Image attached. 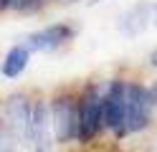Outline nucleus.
<instances>
[{"label": "nucleus", "instance_id": "obj_1", "mask_svg": "<svg viewBox=\"0 0 157 152\" xmlns=\"http://www.w3.org/2000/svg\"><path fill=\"white\" fill-rule=\"evenodd\" d=\"M101 99H104V91L99 86H89L78 99V134H76L78 142H91L104 127Z\"/></svg>", "mask_w": 157, "mask_h": 152}, {"label": "nucleus", "instance_id": "obj_2", "mask_svg": "<svg viewBox=\"0 0 157 152\" xmlns=\"http://www.w3.org/2000/svg\"><path fill=\"white\" fill-rule=\"evenodd\" d=\"M150 111H152V99L150 91L140 84H127V114H124V134H134L142 132L150 124Z\"/></svg>", "mask_w": 157, "mask_h": 152}, {"label": "nucleus", "instance_id": "obj_3", "mask_svg": "<svg viewBox=\"0 0 157 152\" xmlns=\"http://www.w3.org/2000/svg\"><path fill=\"white\" fill-rule=\"evenodd\" d=\"M124 114H127V81L114 79L104 91L101 99V117H104V127L112 129L117 137H122L124 129Z\"/></svg>", "mask_w": 157, "mask_h": 152}, {"label": "nucleus", "instance_id": "obj_4", "mask_svg": "<svg viewBox=\"0 0 157 152\" xmlns=\"http://www.w3.org/2000/svg\"><path fill=\"white\" fill-rule=\"evenodd\" d=\"M51 124L56 142H71L78 134V101L71 96H58L51 101Z\"/></svg>", "mask_w": 157, "mask_h": 152}, {"label": "nucleus", "instance_id": "obj_5", "mask_svg": "<svg viewBox=\"0 0 157 152\" xmlns=\"http://www.w3.org/2000/svg\"><path fill=\"white\" fill-rule=\"evenodd\" d=\"M51 132H53L51 107H48L43 99H38L31 107V122H28V137L25 139L31 142L36 150H48L51 147Z\"/></svg>", "mask_w": 157, "mask_h": 152}, {"label": "nucleus", "instance_id": "obj_6", "mask_svg": "<svg viewBox=\"0 0 157 152\" xmlns=\"http://www.w3.org/2000/svg\"><path fill=\"white\" fill-rule=\"evenodd\" d=\"M74 36V28L66 25V23H56V25H48L43 30H36L25 38V46L31 51H56L61 48L66 41H71Z\"/></svg>", "mask_w": 157, "mask_h": 152}, {"label": "nucleus", "instance_id": "obj_7", "mask_svg": "<svg viewBox=\"0 0 157 152\" xmlns=\"http://www.w3.org/2000/svg\"><path fill=\"white\" fill-rule=\"evenodd\" d=\"M31 101H28L25 96L21 94H15L8 99V104H5V122H8V127H10V132L15 134V139L21 142L28 137V122H31Z\"/></svg>", "mask_w": 157, "mask_h": 152}, {"label": "nucleus", "instance_id": "obj_8", "mask_svg": "<svg viewBox=\"0 0 157 152\" xmlns=\"http://www.w3.org/2000/svg\"><path fill=\"white\" fill-rule=\"evenodd\" d=\"M28 61H31V48L28 46H13L5 53L3 64H0V74L5 79H18L28 68Z\"/></svg>", "mask_w": 157, "mask_h": 152}, {"label": "nucleus", "instance_id": "obj_9", "mask_svg": "<svg viewBox=\"0 0 157 152\" xmlns=\"http://www.w3.org/2000/svg\"><path fill=\"white\" fill-rule=\"evenodd\" d=\"M147 20H150V5H137V8H132L129 13L122 18L119 28L127 36H137V33H142V30L147 28Z\"/></svg>", "mask_w": 157, "mask_h": 152}, {"label": "nucleus", "instance_id": "obj_10", "mask_svg": "<svg viewBox=\"0 0 157 152\" xmlns=\"http://www.w3.org/2000/svg\"><path fill=\"white\" fill-rule=\"evenodd\" d=\"M41 0H0V10H33Z\"/></svg>", "mask_w": 157, "mask_h": 152}, {"label": "nucleus", "instance_id": "obj_11", "mask_svg": "<svg viewBox=\"0 0 157 152\" xmlns=\"http://www.w3.org/2000/svg\"><path fill=\"white\" fill-rule=\"evenodd\" d=\"M10 142H18V139H15V134L10 132V127H8V122H5V117L0 114V150L10 147Z\"/></svg>", "mask_w": 157, "mask_h": 152}, {"label": "nucleus", "instance_id": "obj_12", "mask_svg": "<svg viewBox=\"0 0 157 152\" xmlns=\"http://www.w3.org/2000/svg\"><path fill=\"white\" fill-rule=\"evenodd\" d=\"M150 91V99H152V104H157V81L152 84V89H147Z\"/></svg>", "mask_w": 157, "mask_h": 152}, {"label": "nucleus", "instance_id": "obj_13", "mask_svg": "<svg viewBox=\"0 0 157 152\" xmlns=\"http://www.w3.org/2000/svg\"><path fill=\"white\" fill-rule=\"evenodd\" d=\"M150 64H152V66H157V48L150 53Z\"/></svg>", "mask_w": 157, "mask_h": 152}, {"label": "nucleus", "instance_id": "obj_14", "mask_svg": "<svg viewBox=\"0 0 157 152\" xmlns=\"http://www.w3.org/2000/svg\"><path fill=\"white\" fill-rule=\"evenodd\" d=\"M155 23H157V5H155Z\"/></svg>", "mask_w": 157, "mask_h": 152}, {"label": "nucleus", "instance_id": "obj_15", "mask_svg": "<svg viewBox=\"0 0 157 152\" xmlns=\"http://www.w3.org/2000/svg\"><path fill=\"white\" fill-rule=\"evenodd\" d=\"M91 3H101V0H91Z\"/></svg>", "mask_w": 157, "mask_h": 152}]
</instances>
